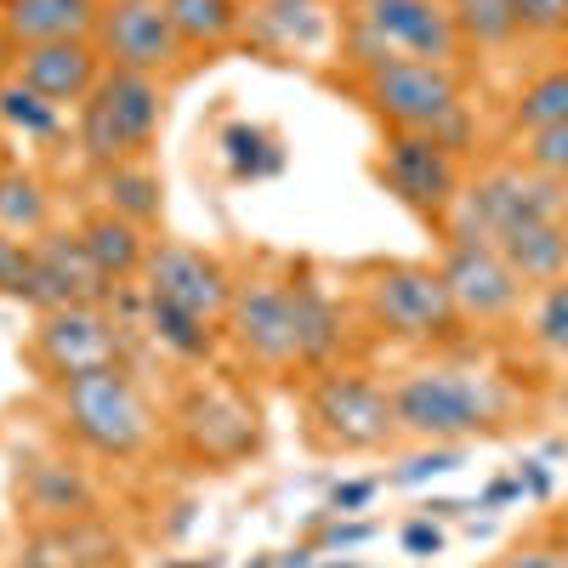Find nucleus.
I'll use <instances>...</instances> for the list:
<instances>
[{
    "mask_svg": "<svg viewBox=\"0 0 568 568\" xmlns=\"http://www.w3.org/2000/svg\"><path fill=\"white\" fill-rule=\"evenodd\" d=\"M529 336H535V347L546 358H568V273L540 291L535 318H529Z\"/></svg>",
    "mask_w": 568,
    "mask_h": 568,
    "instance_id": "28",
    "label": "nucleus"
},
{
    "mask_svg": "<svg viewBox=\"0 0 568 568\" xmlns=\"http://www.w3.org/2000/svg\"><path fill=\"white\" fill-rule=\"evenodd\" d=\"M85 484L74 478V471H63V466H52V460H40V466H29V506L34 511H45V517H80L85 511Z\"/></svg>",
    "mask_w": 568,
    "mask_h": 568,
    "instance_id": "26",
    "label": "nucleus"
},
{
    "mask_svg": "<svg viewBox=\"0 0 568 568\" xmlns=\"http://www.w3.org/2000/svg\"><path fill=\"white\" fill-rule=\"evenodd\" d=\"M393 415L398 433L426 444H455V438H484L506 426V393L478 369L455 364H426L393 382Z\"/></svg>",
    "mask_w": 568,
    "mask_h": 568,
    "instance_id": "1",
    "label": "nucleus"
},
{
    "mask_svg": "<svg viewBox=\"0 0 568 568\" xmlns=\"http://www.w3.org/2000/svg\"><path fill=\"white\" fill-rule=\"evenodd\" d=\"M149 324H154V336H160L165 347H176V353H187V358L211 353V324H205V318H187V313H176V307H165V302H149Z\"/></svg>",
    "mask_w": 568,
    "mask_h": 568,
    "instance_id": "29",
    "label": "nucleus"
},
{
    "mask_svg": "<svg viewBox=\"0 0 568 568\" xmlns=\"http://www.w3.org/2000/svg\"><path fill=\"white\" fill-rule=\"evenodd\" d=\"M562 415H568V387H562Z\"/></svg>",
    "mask_w": 568,
    "mask_h": 568,
    "instance_id": "42",
    "label": "nucleus"
},
{
    "mask_svg": "<svg viewBox=\"0 0 568 568\" xmlns=\"http://www.w3.org/2000/svg\"><path fill=\"white\" fill-rule=\"evenodd\" d=\"M98 18H103V0H7V34L18 45L91 40Z\"/></svg>",
    "mask_w": 568,
    "mask_h": 568,
    "instance_id": "19",
    "label": "nucleus"
},
{
    "mask_svg": "<svg viewBox=\"0 0 568 568\" xmlns=\"http://www.w3.org/2000/svg\"><path fill=\"white\" fill-rule=\"evenodd\" d=\"M460 466V449H449V444H438L433 455H420V460H409L404 471H398V478L393 484H420V478H438V471H455Z\"/></svg>",
    "mask_w": 568,
    "mask_h": 568,
    "instance_id": "36",
    "label": "nucleus"
},
{
    "mask_svg": "<svg viewBox=\"0 0 568 568\" xmlns=\"http://www.w3.org/2000/svg\"><path fill=\"white\" fill-rule=\"evenodd\" d=\"M375 500V484L364 478V484H342V489H329V511H358V506H369Z\"/></svg>",
    "mask_w": 568,
    "mask_h": 568,
    "instance_id": "38",
    "label": "nucleus"
},
{
    "mask_svg": "<svg viewBox=\"0 0 568 568\" xmlns=\"http://www.w3.org/2000/svg\"><path fill=\"white\" fill-rule=\"evenodd\" d=\"M182 45H222L240 29V0H165Z\"/></svg>",
    "mask_w": 568,
    "mask_h": 568,
    "instance_id": "22",
    "label": "nucleus"
},
{
    "mask_svg": "<svg viewBox=\"0 0 568 568\" xmlns=\"http://www.w3.org/2000/svg\"><path fill=\"white\" fill-rule=\"evenodd\" d=\"M40 358L52 364V375H85L120 364V336L98 307H45L40 318Z\"/></svg>",
    "mask_w": 568,
    "mask_h": 568,
    "instance_id": "13",
    "label": "nucleus"
},
{
    "mask_svg": "<svg viewBox=\"0 0 568 568\" xmlns=\"http://www.w3.org/2000/svg\"><path fill=\"white\" fill-rule=\"evenodd\" d=\"M404 551L409 557H438L444 551V529L433 524V511H420V517H409V524H404Z\"/></svg>",
    "mask_w": 568,
    "mask_h": 568,
    "instance_id": "34",
    "label": "nucleus"
},
{
    "mask_svg": "<svg viewBox=\"0 0 568 568\" xmlns=\"http://www.w3.org/2000/svg\"><path fill=\"white\" fill-rule=\"evenodd\" d=\"M495 568H568V551H557V546H511Z\"/></svg>",
    "mask_w": 568,
    "mask_h": 568,
    "instance_id": "37",
    "label": "nucleus"
},
{
    "mask_svg": "<svg viewBox=\"0 0 568 568\" xmlns=\"http://www.w3.org/2000/svg\"><path fill=\"white\" fill-rule=\"evenodd\" d=\"M109 211L114 216H125V222H136V227H149V222H160V176L149 171V165H114L109 171Z\"/></svg>",
    "mask_w": 568,
    "mask_h": 568,
    "instance_id": "24",
    "label": "nucleus"
},
{
    "mask_svg": "<svg viewBox=\"0 0 568 568\" xmlns=\"http://www.w3.org/2000/svg\"><path fill=\"white\" fill-rule=\"evenodd\" d=\"M109 278L91 262L80 233H40L34 240V302L40 307H98Z\"/></svg>",
    "mask_w": 568,
    "mask_h": 568,
    "instance_id": "14",
    "label": "nucleus"
},
{
    "mask_svg": "<svg viewBox=\"0 0 568 568\" xmlns=\"http://www.w3.org/2000/svg\"><path fill=\"white\" fill-rule=\"evenodd\" d=\"M182 433L205 460H233L256 444V415L227 393H194L182 404Z\"/></svg>",
    "mask_w": 568,
    "mask_h": 568,
    "instance_id": "18",
    "label": "nucleus"
},
{
    "mask_svg": "<svg viewBox=\"0 0 568 568\" xmlns=\"http://www.w3.org/2000/svg\"><path fill=\"white\" fill-rule=\"evenodd\" d=\"M98 45L114 69H136V74H154L182 58V40L171 29L165 0H114V7H103Z\"/></svg>",
    "mask_w": 568,
    "mask_h": 568,
    "instance_id": "12",
    "label": "nucleus"
},
{
    "mask_svg": "<svg viewBox=\"0 0 568 568\" xmlns=\"http://www.w3.org/2000/svg\"><path fill=\"white\" fill-rule=\"evenodd\" d=\"M0 296L34 302V245H23L7 227H0Z\"/></svg>",
    "mask_w": 568,
    "mask_h": 568,
    "instance_id": "31",
    "label": "nucleus"
},
{
    "mask_svg": "<svg viewBox=\"0 0 568 568\" xmlns=\"http://www.w3.org/2000/svg\"><path fill=\"white\" fill-rule=\"evenodd\" d=\"M517 34L529 40H568V0H511Z\"/></svg>",
    "mask_w": 568,
    "mask_h": 568,
    "instance_id": "32",
    "label": "nucleus"
},
{
    "mask_svg": "<svg viewBox=\"0 0 568 568\" xmlns=\"http://www.w3.org/2000/svg\"><path fill=\"white\" fill-rule=\"evenodd\" d=\"M142 278H149V302H165L187 318H227L233 302V278L216 256L194 251V245H154L149 262H142Z\"/></svg>",
    "mask_w": 568,
    "mask_h": 568,
    "instance_id": "11",
    "label": "nucleus"
},
{
    "mask_svg": "<svg viewBox=\"0 0 568 568\" xmlns=\"http://www.w3.org/2000/svg\"><path fill=\"white\" fill-rule=\"evenodd\" d=\"M222 142H227V160H233V171H240V176L256 171V154H262V149H273V142H267L262 131H251V125H233Z\"/></svg>",
    "mask_w": 568,
    "mask_h": 568,
    "instance_id": "35",
    "label": "nucleus"
},
{
    "mask_svg": "<svg viewBox=\"0 0 568 568\" xmlns=\"http://www.w3.org/2000/svg\"><path fill=\"white\" fill-rule=\"evenodd\" d=\"M375 176L387 182V194L404 200L420 216H449L460 200V165L455 149L444 136L426 131H393L382 142V160H375Z\"/></svg>",
    "mask_w": 568,
    "mask_h": 568,
    "instance_id": "8",
    "label": "nucleus"
},
{
    "mask_svg": "<svg viewBox=\"0 0 568 568\" xmlns=\"http://www.w3.org/2000/svg\"><path fill=\"white\" fill-rule=\"evenodd\" d=\"M324 568H353V562H324Z\"/></svg>",
    "mask_w": 568,
    "mask_h": 568,
    "instance_id": "41",
    "label": "nucleus"
},
{
    "mask_svg": "<svg viewBox=\"0 0 568 568\" xmlns=\"http://www.w3.org/2000/svg\"><path fill=\"white\" fill-rule=\"evenodd\" d=\"M0 227L7 233H40L45 227V194L23 171H0Z\"/></svg>",
    "mask_w": 568,
    "mask_h": 568,
    "instance_id": "27",
    "label": "nucleus"
},
{
    "mask_svg": "<svg viewBox=\"0 0 568 568\" xmlns=\"http://www.w3.org/2000/svg\"><path fill=\"white\" fill-rule=\"evenodd\" d=\"M0 114H7L12 125H23L29 136H45V131H58V103H45L40 91H29L23 80L0 85Z\"/></svg>",
    "mask_w": 568,
    "mask_h": 568,
    "instance_id": "30",
    "label": "nucleus"
},
{
    "mask_svg": "<svg viewBox=\"0 0 568 568\" xmlns=\"http://www.w3.org/2000/svg\"><path fill=\"white\" fill-rule=\"evenodd\" d=\"M120 546L91 517H58L23 540L18 568H114Z\"/></svg>",
    "mask_w": 568,
    "mask_h": 568,
    "instance_id": "17",
    "label": "nucleus"
},
{
    "mask_svg": "<svg viewBox=\"0 0 568 568\" xmlns=\"http://www.w3.org/2000/svg\"><path fill=\"white\" fill-rule=\"evenodd\" d=\"M358 40L369 52L364 63H382V58L455 63L466 45L449 18V0H358Z\"/></svg>",
    "mask_w": 568,
    "mask_h": 568,
    "instance_id": "6",
    "label": "nucleus"
},
{
    "mask_svg": "<svg viewBox=\"0 0 568 568\" xmlns=\"http://www.w3.org/2000/svg\"><path fill=\"white\" fill-rule=\"evenodd\" d=\"M307 420H313L318 444L342 449V455L387 449L398 438L393 393L364 382V375H318V387L307 398Z\"/></svg>",
    "mask_w": 568,
    "mask_h": 568,
    "instance_id": "7",
    "label": "nucleus"
},
{
    "mask_svg": "<svg viewBox=\"0 0 568 568\" xmlns=\"http://www.w3.org/2000/svg\"><path fill=\"white\" fill-rule=\"evenodd\" d=\"M438 273L449 284L460 318H471V324H500L524 302V278L511 273V262L489 240H471V233H449Z\"/></svg>",
    "mask_w": 568,
    "mask_h": 568,
    "instance_id": "9",
    "label": "nucleus"
},
{
    "mask_svg": "<svg viewBox=\"0 0 568 568\" xmlns=\"http://www.w3.org/2000/svg\"><path fill=\"white\" fill-rule=\"evenodd\" d=\"M551 125H568V63L540 69L511 103V131L517 136H535V131H551Z\"/></svg>",
    "mask_w": 568,
    "mask_h": 568,
    "instance_id": "21",
    "label": "nucleus"
},
{
    "mask_svg": "<svg viewBox=\"0 0 568 568\" xmlns=\"http://www.w3.org/2000/svg\"><path fill=\"white\" fill-rule=\"evenodd\" d=\"M375 529L369 524H336V529H329V546H358V540H369Z\"/></svg>",
    "mask_w": 568,
    "mask_h": 568,
    "instance_id": "39",
    "label": "nucleus"
},
{
    "mask_svg": "<svg viewBox=\"0 0 568 568\" xmlns=\"http://www.w3.org/2000/svg\"><path fill=\"white\" fill-rule=\"evenodd\" d=\"M296 336H302V364H324L342 342V313L329 307L318 284H296Z\"/></svg>",
    "mask_w": 568,
    "mask_h": 568,
    "instance_id": "23",
    "label": "nucleus"
},
{
    "mask_svg": "<svg viewBox=\"0 0 568 568\" xmlns=\"http://www.w3.org/2000/svg\"><path fill=\"white\" fill-rule=\"evenodd\" d=\"M364 103L382 114L393 131H426L444 136L455 149V136L466 125L460 103V80L449 63H426V58H382L364 74Z\"/></svg>",
    "mask_w": 568,
    "mask_h": 568,
    "instance_id": "2",
    "label": "nucleus"
},
{
    "mask_svg": "<svg viewBox=\"0 0 568 568\" xmlns=\"http://www.w3.org/2000/svg\"><path fill=\"white\" fill-rule=\"evenodd\" d=\"M18 80H23L29 91H40L45 103H80V98H91V91H98V80H103V45H98V40L23 45Z\"/></svg>",
    "mask_w": 568,
    "mask_h": 568,
    "instance_id": "15",
    "label": "nucleus"
},
{
    "mask_svg": "<svg viewBox=\"0 0 568 568\" xmlns=\"http://www.w3.org/2000/svg\"><path fill=\"white\" fill-rule=\"evenodd\" d=\"M160 131V85L154 74L136 69H109L98 91L80 103V149L91 165H131Z\"/></svg>",
    "mask_w": 568,
    "mask_h": 568,
    "instance_id": "4",
    "label": "nucleus"
},
{
    "mask_svg": "<svg viewBox=\"0 0 568 568\" xmlns=\"http://www.w3.org/2000/svg\"><path fill=\"white\" fill-rule=\"evenodd\" d=\"M364 307L369 318L409 342H449L460 329V307L433 262H387L364 273Z\"/></svg>",
    "mask_w": 568,
    "mask_h": 568,
    "instance_id": "5",
    "label": "nucleus"
},
{
    "mask_svg": "<svg viewBox=\"0 0 568 568\" xmlns=\"http://www.w3.org/2000/svg\"><path fill=\"white\" fill-rule=\"evenodd\" d=\"M489 245L511 262L517 278L540 284V291L568 273V222H562V216H524V222L500 227Z\"/></svg>",
    "mask_w": 568,
    "mask_h": 568,
    "instance_id": "16",
    "label": "nucleus"
},
{
    "mask_svg": "<svg viewBox=\"0 0 568 568\" xmlns=\"http://www.w3.org/2000/svg\"><path fill=\"white\" fill-rule=\"evenodd\" d=\"M524 165H529V171H540V176L568 182V125H551V131L524 136Z\"/></svg>",
    "mask_w": 568,
    "mask_h": 568,
    "instance_id": "33",
    "label": "nucleus"
},
{
    "mask_svg": "<svg viewBox=\"0 0 568 568\" xmlns=\"http://www.w3.org/2000/svg\"><path fill=\"white\" fill-rule=\"evenodd\" d=\"M205 568H211V562H205Z\"/></svg>",
    "mask_w": 568,
    "mask_h": 568,
    "instance_id": "43",
    "label": "nucleus"
},
{
    "mask_svg": "<svg viewBox=\"0 0 568 568\" xmlns=\"http://www.w3.org/2000/svg\"><path fill=\"white\" fill-rule=\"evenodd\" d=\"M449 18L466 45H511L517 40V12L511 0H449Z\"/></svg>",
    "mask_w": 568,
    "mask_h": 568,
    "instance_id": "25",
    "label": "nucleus"
},
{
    "mask_svg": "<svg viewBox=\"0 0 568 568\" xmlns=\"http://www.w3.org/2000/svg\"><path fill=\"white\" fill-rule=\"evenodd\" d=\"M227 324H233V342H240L256 364H267V369L302 364L296 284H278V278H245V284H233Z\"/></svg>",
    "mask_w": 568,
    "mask_h": 568,
    "instance_id": "10",
    "label": "nucleus"
},
{
    "mask_svg": "<svg viewBox=\"0 0 568 568\" xmlns=\"http://www.w3.org/2000/svg\"><path fill=\"white\" fill-rule=\"evenodd\" d=\"M562 222H568V182H562Z\"/></svg>",
    "mask_w": 568,
    "mask_h": 568,
    "instance_id": "40",
    "label": "nucleus"
},
{
    "mask_svg": "<svg viewBox=\"0 0 568 568\" xmlns=\"http://www.w3.org/2000/svg\"><path fill=\"white\" fill-rule=\"evenodd\" d=\"M80 240L91 251V262H98V273L114 284V278H131L142 273V262H149V240H142V227L114 216V211H98L85 227H80Z\"/></svg>",
    "mask_w": 568,
    "mask_h": 568,
    "instance_id": "20",
    "label": "nucleus"
},
{
    "mask_svg": "<svg viewBox=\"0 0 568 568\" xmlns=\"http://www.w3.org/2000/svg\"><path fill=\"white\" fill-rule=\"evenodd\" d=\"M58 404H63L69 433H74L85 449L109 455V460L136 455L142 444H149V433H154V415H149V404H142L136 382H131L120 364L85 369V375H63Z\"/></svg>",
    "mask_w": 568,
    "mask_h": 568,
    "instance_id": "3",
    "label": "nucleus"
}]
</instances>
